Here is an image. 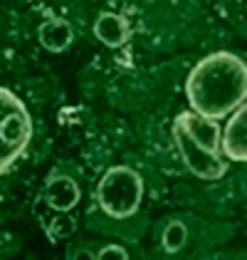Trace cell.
<instances>
[{"label":"cell","mask_w":247,"mask_h":260,"mask_svg":"<svg viewBox=\"0 0 247 260\" xmlns=\"http://www.w3.org/2000/svg\"><path fill=\"white\" fill-rule=\"evenodd\" d=\"M185 97L190 112L213 121L227 119L240 104H245L247 64L227 50L210 52L190 70Z\"/></svg>","instance_id":"1"},{"label":"cell","mask_w":247,"mask_h":260,"mask_svg":"<svg viewBox=\"0 0 247 260\" xmlns=\"http://www.w3.org/2000/svg\"><path fill=\"white\" fill-rule=\"evenodd\" d=\"M32 139V117L25 102L8 87H0V176L8 174Z\"/></svg>","instance_id":"2"},{"label":"cell","mask_w":247,"mask_h":260,"mask_svg":"<svg viewBox=\"0 0 247 260\" xmlns=\"http://www.w3.org/2000/svg\"><path fill=\"white\" fill-rule=\"evenodd\" d=\"M144 199V179L131 166H111L99 181L97 201L111 218H129Z\"/></svg>","instance_id":"3"},{"label":"cell","mask_w":247,"mask_h":260,"mask_svg":"<svg viewBox=\"0 0 247 260\" xmlns=\"http://www.w3.org/2000/svg\"><path fill=\"white\" fill-rule=\"evenodd\" d=\"M173 141H176V149L183 159L185 169L193 176L203 181H220L225 176L227 161L220 156V151H208L200 144H195L178 121H173Z\"/></svg>","instance_id":"4"},{"label":"cell","mask_w":247,"mask_h":260,"mask_svg":"<svg viewBox=\"0 0 247 260\" xmlns=\"http://www.w3.org/2000/svg\"><path fill=\"white\" fill-rule=\"evenodd\" d=\"M220 151L230 161L242 164L247 161V107L240 104L230 119L225 129H220Z\"/></svg>","instance_id":"5"},{"label":"cell","mask_w":247,"mask_h":260,"mask_svg":"<svg viewBox=\"0 0 247 260\" xmlns=\"http://www.w3.org/2000/svg\"><path fill=\"white\" fill-rule=\"evenodd\" d=\"M176 121L188 132V137L195 144H200L208 151H220V124L218 121L205 119V117H200V114H195L190 109L181 112L176 117Z\"/></svg>","instance_id":"6"},{"label":"cell","mask_w":247,"mask_h":260,"mask_svg":"<svg viewBox=\"0 0 247 260\" xmlns=\"http://www.w3.org/2000/svg\"><path fill=\"white\" fill-rule=\"evenodd\" d=\"M45 201L55 211H72L79 203V186L69 176H55L45 186Z\"/></svg>","instance_id":"7"},{"label":"cell","mask_w":247,"mask_h":260,"mask_svg":"<svg viewBox=\"0 0 247 260\" xmlns=\"http://www.w3.org/2000/svg\"><path fill=\"white\" fill-rule=\"evenodd\" d=\"M94 38L106 47H121L129 40V22L116 13H102L94 22Z\"/></svg>","instance_id":"8"},{"label":"cell","mask_w":247,"mask_h":260,"mask_svg":"<svg viewBox=\"0 0 247 260\" xmlns=\"http://www.w3.org/2000/svg\"><path fill=\"white\" fill-rule=\"evenodd\" d=\"M40 42L50 52H64L72 42V25L62 18L47 20L40 25Z\"/></svg>","instance_id":"9"},{"label":"cell","mask_w":247,"mask_h":260,"mask_svg":"<svg viewBox=\"0 0 247 260\" xmlns=\"http://www.w3.org/2000/svg\"><path fill=\"white\" fill-rule=\"evenodd\" d=\"M161 240H163V250L166 253H178V250L185 245V240H188V228H185V223H181V220L168 223Z\"/></svg>","instance_id":"10"},{"label":"cell","mask_w":247,"mask_h":260,"mask_svg":"<svg viewBox=\"0 0 247 260\" xmlns=\"http://www.w3.org/2000/svg\"><path fill=\"white\" fill-rule=\"evenodd\" d=\"M74 233V218L67 216V211H62L60 218H55L52 223H47V236L55 240V238H67Z\"/></svg>","instance_id":"11"},{"label":"cell","mask_w":247,"mask_h":260,"mask_svg":"<svg viewBox=\"0 0 247 260\" xmlns=\"http://www.w3.org/2000/svg\"><path fill=\"white\" fill-rule=\"evenodd\" d=\"M97 258H119V260H126L129 258V253H126V248H121V245H104L102 250L97 253Z\"/></svg>","instance_id":"12"}]
</instances>
